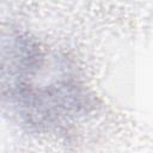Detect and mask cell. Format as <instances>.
<instances>
[{"label":"cell","mask_w":153,"mask_h":153,"mask_svg":"<svg viewBox=\"0 0 153 153\" xmlns=\"http://www.w3.org/2000/svg\"><path fill=\"white\" fill-rule=\"evenodd\" d=\"M2 86L16 112L33 126L61 124L86 104L69 63L22 35L4 41Z\"/></svg>","instance_id":"1"}]
</instances>
